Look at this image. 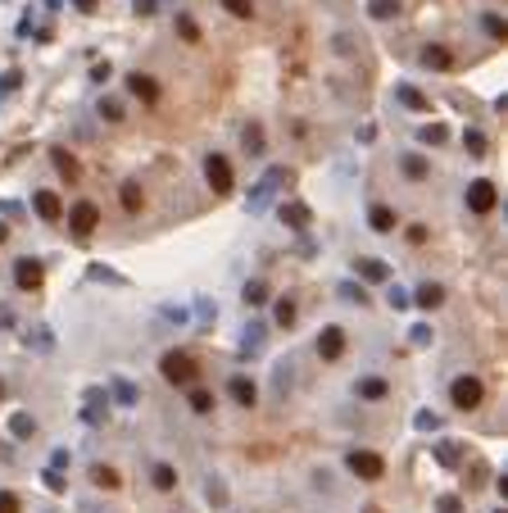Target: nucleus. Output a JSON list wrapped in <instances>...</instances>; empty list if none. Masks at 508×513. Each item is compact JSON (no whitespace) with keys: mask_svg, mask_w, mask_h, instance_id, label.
<instances>
[{"mask_svg":"<svg viewBox=\"0 0 508 513\" xmlns=\"http://www.w3.org/2000/svg\"><path fill=\"white\" fill-rule=\"evenodd\" d=\"M159 368H164V377H168L172 386H191V382H195V373H200L195 359H191V354H181V350L164 354V364H159Z\"/></svg>","mask_w":508,"mask_h":513,"instance_id":"1","label":"nucleus"},{"mask_svg":"<svg viewBox=\"0 0 508 513\" xmlns=\"http://www.w3.org/2000/svg\"><path fill=\"white\" fill-rule=\"evenodd\" d=\"M32 209H36V218H41V222H60L64 218V205H60V196H55V191H36Z\"/></svg>","mask_w":508,"mask_h":513,"instance_id":"7","label":"nucleus"},{"mask_svg":"<svg viewBox=\"0 0 508 513\" xmlns=\"http://www.w3.org/2000/svg\"><path fill=\"white\" fill-rule=\"evenodd\" d=\"M123 205H128L132 214L141 209V191H137V182H128V187H123Z\"/></svg>","mask_w":508,"mask_h":513,"instance_id":"36","label":"nucleus"},{"mask_svg":"<svg viewBox=\"0 0 508 513\" xmlns=\"http://www.w3.org/2000/svg\"><path fill=\"white\" fill-rule=\"evenodd\" d=\"M449 400L458 404V409H476V404L486 400V386L476 382V377H454V386H449Z\"/></svg>","mask_w":508,"mask_h":513,"instance_id":"2","label":"nucleus"},{"mask_svg":"<svg viewBox=\"0 0 508 513\" xmlns=\"http://www.w3.org/2000/svg\"><path fill=\"white\" fill-rule=\"evenodd\" d=\"M354 268H359L363 282H386V277H390V268L381 264V259H354Z\"/></svg>","mask_w":508,"mask_h":513,"instance_id":"11","label":"nucleus"},{"mask_svg":"<svg viewBox=\"0 0 508 513\" xmlns=\"http://www.w3.org/2000/svg\"><path fill=\"white\" fill-rule=\"evenodd\" d=\"M205 178H209V187H214L218 196H227V191H232V164H227L223 154H209L205 159Z\"/></svg>","mask_w":508,"mask_h":513,"instance_id":"5","label":"nucleus"},{"mask_svg":"<svg viewBox=\"0 0 508 513\" xmlns=\"http://www.w3.org/2000/svg\"><path fill=\"white\" fill-rule=\"evenodd\" d=\"M399 168H404V178H413V182H427L431 178V164L423 159V154H404V159H399Z\"/></svg>","mask_w":508,"mask_h":513,"instance_id":"14","label":"nucleus"},{"mask_svg":"<svg viewBox=\"0 0 508 513\" xmlns=\"http://www.w3.org/2000/svg\"><path fill=\"white\" fill-rule=\"evenodd\" d=\"M227 391H232V400L245 404V409H250V404L259 400V386L250 382V377H232V382H227Z\"/></svg>","mask_w":508,"mask_h":513,"instance_id":"10","label":"nucleus"},{"mask_svg":"<svg viewBox=\"0 0 508 513\" xmlns=\"http://www.w3.org/2000/svg\"><path fill=\"white\" fill-rule=\"evenodd\" d=\"M128 86H132V95H141V100H159V82H155V77H146V73H132Z\"/></svg>","mask_w":508,"mask_h":513,"instance_id":"13","label":"nucleus"},{"mask_svg":"<svg viewBox=\"0 0 508 513\" xmlns=\"http://www.w3.org/2000/svg\"><path fill=\"white\" fill-rule=\"evenodd\" d=\"M368 222H372V232H395V209H386V205H372L368 209Z\"/></svg>","mask_w":508,"mask_h":513,"instance_id":"15","label":"nucleus"},{"mask_svg":"<svg viewBox=\"0 0 508 513\" xmlns=\"http://www.w3.org/2000/svg\"><path fill=\"white\" fill-rule=\"evenodd\" d=\"M436 459H440V463H449V468H454V463L463 459V450H458V445H436Z\"/></svg>","mask_w":508,"mask_h":513,"instance_id":"34","label":"nucleus"},{"mask_svg":"<svg viewBox=\"0 0 508 513\" xmlns=\"http://www.w3.org/2000/svg\"><path fill=\"white\" fill-rule=\"evenodd\" d=\"M350 472L359 481H377V477H386V459H381V454H372V450H354L350 454Z\"/></svg>","mask_w":508,"mask_h":513,"instance_id":"3","label":"nucleus"},{"mask_svg":"<svg viewBox=\"0 0 508 513\" xmlns=\"http://www.w3.org/2000/svg\"><path fill=\"white\" fill-rule=\"evenodd\" d=\"M100 119L123 123V100H100Z\"/></svg>","mask_w":508,"mask_h":513,"instance_id":"33","label":"nucleus"},{"mask_svg":"<svg viewBox=\"0 0 508 513\" xmlns=\"http://www.w3.org/2000/svg\"><path fill=\"white\" fill-rule=\"evenodd\" d=\"M495 205H500V191H495V182L476 178L472 187H467V209H472V214H490Z\"/></svg>","mask_w":508,"mask_h":513,"instance_id":"4","label":"nucleus"},{"mask_svg":"<svg viewBox=\"0 0 508 513\" xmlns=\"http://www.w3.org/2000/svg\"><path fill=\"white\" fill-rule=\"evenodd\" d=\"M418 305H423V309H436L440 305V300H445V286H440V282H423V286H418Z\"/></svg>","mask_w":508,"mask_h":513,"instance_id":"16","label":"nucleus"},{"mask_svg":"<svg viewBox=\"0 0 508 513\" xmlns=\"http://www.w3.org/2000/svg\"><path fill=\"white\" fill-rule=\"evenodd\" d=\"M277 323H282V327L295 323V300H282V305H277Z\"/></svg>","mask_w":508,"mask_h":513,"instance_id":"37","label":"nucleus"},{"mask_svg":"<svg viewBox=\"0 0 508 513\" xmlns=\"http://www.w3.org/2000/svg\"><path fill=\"white\" fill-rule=\"evenodd\" d=\"M0 513H18V495H14V491H0Z\"/></svg>","mask_w":508,"mask_h":513,"instance_id":"40","label":"nucleus"},{"mask_svg":"<svg viewBox=\"0 0 508 513\" xmlns=\"http://www.w3.org/2000/svg\"><path fill=\"white\" fill-rule=\"evenodd\" d=\"M0 400H5V382H0Z\"/></svg>","mask_w":508,"mask_h":513,"instance_id":"52","label":"nucleus"},{"mask_svg":"<svg viewBox=\"0 0 508 513\" xmlns=\"http://www.w3.org/2000/svg\"><path fill=\"white\" fill-rule=\"evenodd\" d=\"M9 432H14V437H36V418L32 413H14V418H9Z\"/></svg>","mask_w":508,"mask_h":513,"instance_id":"20","label":"nucleus"},{"mask_svg":"<svg viewBox=\"0 0 508 513\" xmlns=\"http://www.w3.org/2000/svg\"><path fill=\"white\" fill-rule=\"evenodd\" d=\"M114 400L118 404H137V386L123 382V377H114Z\"/></svg>","mask_w":508,"mask_h":513,"instance_id":"25","label":"nucleus"},{"mask_svg":"<svg viewBox=\"0 0 508 513\" xmlns=\"http://www.w3.org/2000/svg\"><path fill=\"white\" fill-rule=\"evenodd\" d=\"M91 481H95V486H104V491H114V486H118V472L104 468V463H95V468H91Z\"/></svg>","mask_w":508,"mask_h":513,"instance_id":"24","label":"nucleus"},{"mask_svg":"<svg viewBox=\"0 0 508 513\" xmlns=\"http://www.w3.org/2000/svg\"><path fill=\"white\" fill-rule=\"evenodd\" d=\"M318 354H322V359H341V354H345V332H341V327H322Z\"/></svg>","mask_w":508,"mask_h":513,"instance_id":"9","label":"nucleus"},{"mask_svg":"<svg viewBox=\"0 0 508 513\" xmlns=\"http://www.w3.org/2000/svg\"><path fill=\"white\" fill-rule=\"evenodd\" d=\"M431 341V327H413V345H427Z\"/></svg>","mask_w":508,"mask_h":513,"instance_id":"48","label":"nucleus"},{"mask_svg":"<svg viewBox=\"0 0 508 513\" xmlns=\"http://www.w3.org/2000/svg\"><path fill=\"white\" fill-rule=\"evenodd\" d=\"M73 5H78L82 14H91V9H95V0H73Z\"/></svg>","mask_w":508,"mask_h":513,"instance_id":"50","label":"nucleus"},{"mask_svg":"<svg viewBox=\"0 0 508 513\" xmlns=\"http://www.w3.org/2000/svg\"><path fill=\"white\" fill-rule=\"evenodd\" d=\"M423 64H427V69H449V64H454V55H449L445 46H427V51H423Z\"/></svg>","mask_w":508,"mask_h":513,"instance_id":"18","label":"nucleus"},{"mask_svg":"<svg viewBox=\"0 0 508 513\" xmlns=\"http://www.w3.org/2000/svg\"><path fill=\"white\" fill-rule=\"evenodd\" d=\"M69 222H73V232H78V236H91L95 222H100V209H95L91 200H78V205H73V214H69Z\"/></svg>","mask_w":508,"mask_h":513,"instance_id":"6","label":"nucleus"},{"mask_svg":"<svg viewBox=\"0 0 508 513\" xmlns=\"http://www.w3.org/2000/svg\"><path fill=\"white\" fill-rule=\"evenodd\" d=\"M205 495H209V505H218V509H227V481H223V477H218V472H214V477H209V486H205Z\"/></svg>","mask_w":508,"mask_h":513,"instance_id":"21","label":"nucleus"},{"mask_svg":"<svg viewBox=\"0 0 508 513\" xmlns=\"http://www.w3.org/2000/svg\"><path fill=\"white\" fill-rule=\"evenodd\" d=\"M399 14V0H372V18H390Z\"/></svg>","mask_w":508,"mask_h":513,"instance_id":"35","label":"nucleus"},{"mask_svg":"<svg viewBox=\"0 0 508 513\" xmlns=\"http://www.w3.org/2000/svg\"><path fill=\"white\" fill-rule=\"evenodd\" d=\"M241 300H245V305H263V300H268V286H263V282H259V277H254V282H245Z\"/></svg>","mask_w":508,"mask_h":513,"instance_id":"26","label":"nucleus"},{"mask_svg":"<svg viewBox=\"0 0 508 513\" xmlns=\"http://www.w3.org/2000/svg\"><path fill=\"white\" fill-rule=\"evenodd\" d=\"M500 513H504V509H500Z\"/></svg>","mask_w":508,"mask_h":513,"instance_id":"53","label":"nucleus"},{"mask_svg":"<svg viewBox=\"0 0 508 513\" xmlns=\"http://www.w3.org/2000/svg\"><path fill=\"white\" fill-rule=\"evenodd\" d=\"M309 205H295V200H291V205H282V222H286V227H295V232H304V227H309Z\"/></svg>","mask_w":508,"mask_h":513,"instance_id":"12","label":"nucleus"},{"mask_svg":"<svg viewBox=\"0 0 508 513\" xmlns=\"http://www.w3.org/2000/svg\"><path fill=\"white\" fill-rule=\"evenodd\" d=\"M463 146H467V154H486V137H481L476 128H467V132H463Z\"/></svg>","mask_w":508,"mask_h":513,"instance_id":"31","label":"nucleus"},{"mask_svg":"<svg viewBox=\"0 0 508 513\" xmlns=\"http://www.w3.org/2000/svg\"><path fill=\"white\" fill-rule=\"evenodd\" d=\"M150 477H155L159 491H172V486H177V468H168V463H155V472H150Z\"/></svg>","mask_w":508,"mask_h":513,"instance_id":"22","label":"nucleus"},{"mask_svg":"<svg viewBox=\"0 0 508 513\" xmlns=\"http://www.w3.org/2000/svg\"><path fill=\"white\" fill-rule=\"evenodd\" d=\"M191 409H195V413H209V409H214V395L195 386V391H191Z\"/></svg>","mask_w":508,"mask_h":513,"instance_id":"32","label":"nucleus"},{"mask_svg":"<svg viewBox=\"0 0 508 513\" xmlns=\"http://www.w3.org/2000/svg\"><path fill=\"white\" fill-rule=\"evenodd\" d=\"M245 150H250V154H263V128H259V123H250V128H245Z\"/></svg>","mask_w":508,"mask_h":513,"instance_id":"27","label":"nucleus"},{"mask_svg":"<svg viewBox=\"0 0 508 513\" xmlns=\"http://www.w3.org/2000/svg\"><path fill=\"white\" fill-rule=\"evenodd\" d=\"M445 137H449V132L440 128V123H427V128L418 132V141H427V146H440V141H445Z\"/></svg>","mask_w":508,"mask_h":513,"instance_id":"30","label":"nucleus"},{"mask_svg":"<svg viewBox=\"0 0 508 513\" xmlns=\"http://www.w3.org/2000/svg\"><path fill=\"white\" fill-rule=\"evenodd\" d=\"M195 309H200V318H205V323H209V318H218V309H214V305H209V300H200V305H195Z\"/></svg>","mask_w":508,"mask_h":513,"instance_id":"47","label":"nucleus"},{"mask_svg":"<svg viewBox=\"0 0 508 513\" xmlns=\"http://www.w3.org/2000/svg\"><path fill=\"white\" fill-rule=\"evenodd\" d=\"M413 422H418V427H423V432H436V427H440V418H436V413H418Z\"/></svg>","mask_w":508,"mask_h":513,"instance_id":"43","label":"nucleus"},{"mask_svg":"<svg viewBox=\"0 0 508 513\" xmlns=\"http://www.w3.org/2000/svg\"><path fill=\"white\" fill-rule=\"evenodd\" d=\"M41 477H46V486H50V491H64V477H60L55 468H50V472H41Z\"/></svg>","mask_w":508,"mask_h":513,"instance_id":"45","label":"nucleus"},{"mask_svg":"<svg viewBox=\"0 0 508 513\" xmlns=\"http://www.w3.org/2000/svg\"><path fill=\"white\" fill-rule=\"evenodd\" d=\"M390 309H409V291H399V286H390Z\"/></svg>","mask_w":508,"mask_h":513,"instance_id":"41","label":"nucleus"},{"mask_svg":"<svg viewBox=\"0 0 508 513\" xmlns=\"http://www.w3.org/2000/svg\"><path fill=\"white\" fill-rule=\"evenodd\" d=\"M440 513H458V509H463V505H458V495H440V505H436Z\"/></svg>","mask_w":508,"mask_h":513,"instance_id":"44","label":"nucleus"},{"mask_svg":"<svg viewBox=\"0 0 508 513\" xmlns=\"http://www.w3.org/2000/svg\"><path fill=\"white\" fill-rule=\"evenodd\" d=\"M177 32H181V41H200V27L191 14H177Z\"/></svg>","mask_w":508,"mask_h":513,"instance_id":"29","label":"nucleus"},{"mask_svg":"<svg viewBox=\"0 0 508 513\" xmlns=\"http://www.w3.org/2000/svg\"><path fill=\"white\" fill-rule=\"evenodd\" d=\"M263 336H268V327H263V323H250V327H245V341H241V350H245V354L263 350Z\"/></svg>","mask_w":508,"mask_h":513,"instance_id":"19","label":"nucleus"},{"mask_svg":"<svg viewBox=\"0 0 508 513\" xmlns=\"http://www.w3.org/2000/svg\"><path fill=\"white\" fill-rule=\"evenodd\" d=\"M386 391L390 386L381 382V377H363L359 382V400H386Z\"/></svg>","mask_w":508,"mask_h":513,"instance_id":"17","label":"nucleus"},{"mask_svg":"<svg viewBox=\"0 0 508 513\" xmlns=\"http://www.w3.org/2000/svg\"><path fill=\"white\" fill-rule=\"evenodd\" d=\"M5 236H9V227H5V222H0V241H5Z\"/></svg>","mask_w":508,"mask_h":513,"instance_id":"51","label":"nucleus"},{"mask_svg":"<svg viewBox=\"0 0 508 513\" xmlns=\"http://www.w3.org/2000/svg\"><path fill=\"white\" fill-rule=\"evenodd\" d=\"M223 5L232 9L236 18H250V14H254V5H250V0H223Z\"/></svg>","mask_w":508,"mask_h":513,"instance_id":"38","label":"nucleus"},{"mask_svg":"<svg viewBox=\"0 0 508 513\" xmlns=\"http://www.w3.org/2000/svg\"><path fill=\"white\" fill-rule=\"evenodd\" d=\"M341 295H345V300H359V305L368 300V295H363V286H354V282H341Z\"/></svg>","mask_w":508,"mask_h":513,"instance_id":"42","label":"nucleus"},{"mask_svg":"<svg viewBox=\"0 0 508 513\" xmlns=\"http://www.w3.org/2000/svg\"><path fill=\"white\" fill-rule=\"evenodd\" d=\"M14 282H18V291H36V286H41V264H36V259H18Z\"/></svg>","mask_w":508,"mask_h":513,"instance_id":"8","label":"nucleus"},{"mask_svg":"<svg viewBox=\"0 0 508 513\" xmlns=\"http://www.w3.org/2000/svg\"><path fill=\"white\" fill-rule=\"evenodd\" d=\"M395 100H399V105H409V109H427V100L413 91V86H399V91H395Z\"/></svg>","mask_w":508,"mask_h":513,"instance_id":"28","label":"nucleus"},{"mask_svg":"<svg viewBox=\"0 0 508 513\" xmlns=\"http://www.w3.org/2000/svg\"><path fill=\"white\" fill-rule=\"evenodd\" d=\"M91 277H95V282H123L118 273H104V268H91Z\"/></svg>","mask_w":508,"mask_h":513,"instance_id":"46","label":"nucleus"},{"mask_svg":"<svg viewBox=\"0 0 508 513\" xmlns=\"http://www.w3.org/2000/svg\"><path fill=\"white\" fill-rule=\"evenodd\" d=\"M55 168H60L64 173V178H69V182H78V159H73V154H64V150H55Z\"/></svg>","mask_w":508,"mask_h":513,"instance_id":"23","label":"nucleus"},{"mask_svg":"<svg viewBox=\"0 0 508 513\" xmlns=\"http://www.w3.org/2000/svg\"><path fill=\"white\" fill-rule=\"evenodd\" d=\"M481 23H486V32H490V36H504V18L500 14H486Z\"/></svg>","mask_w":508,"mask_h":513,"instance_id":"39","label":"nucleus"},{"mask_svg":"<svg viewBox=\"0 0 508 513\" xmlns=\"http://www.w3.org/2000/svg\"><path fill=\"white\" fill-rule=\"evenodd\" d=\"M137 14H155V0H137Z\"/></svg>","mask_w":508,"mask_h":513,"instance_id":"49","label":"nucleus"}]
</instances>
